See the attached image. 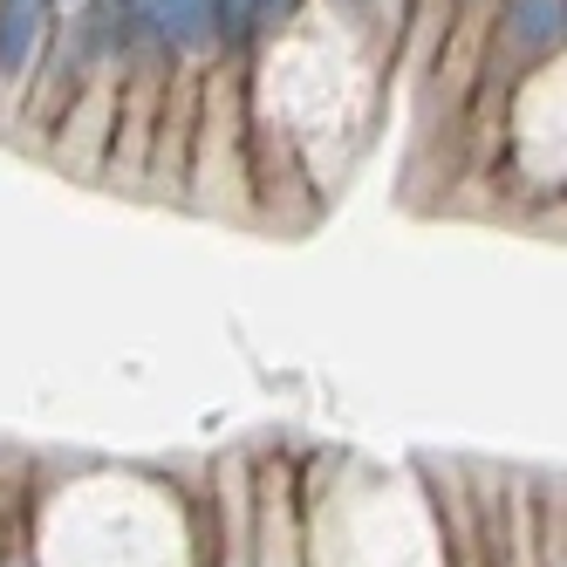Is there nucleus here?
Listing matches in <instances>:
<instances>
[{
  "instance_id": "1",
  "label": "nucleus",
  "mask_w": 567,
  "mask_h": 567,
  "mask_svg": "<svg viewBox=\"0 0 567 567\" xmlns=\"http://www.w3.org/2000/svg\"><path fill=\"white\" fill-rule=\"evenodd\" d=\"M567 34V0H499V34L485 69H547Z\"/></svg>"
},
{
  "instance_id": "2",
  "label": "nucleus",
  "mask_w": 567,
  "mask_h": 567,
  "mask_svg": "<svg viewBox=\"0 0 567 567\" xmlns=\"http://www.w3.org/2000/svg\"><path fill=\"white\" fill-rule=\"evenodd\" d=\"M137 21L157 49L178 69L192 62H219V34H213V0H137Z\"/></svg>"
},
{
  "instance_id": "3",
  "label": "nucleus",
  "mask_w": 567,
  "mask_h": 567,
  "mask_svg": "<svg viewBox=\"0 0 567 567\" xmlns=\"http://www.w3.org/2000/svg\"><path fill=\"white\" fill-rule=\"evenodd\" d=\"M49 28H55V0H0V96H21L34 83Z\"/></svg>"
},
{
  "instance_id": "4",
  "label": "nucleus",
  "mask_w": 567,
  "mask_h": 567,
  "mask_svg": "<svg viewBox=\"0 0 567 567\" xmlns=\"http://www.w3.org/2000/svg\"><path fill=\"white\" fill-rule=\"evenodd\" d=\"M301 14V0H254V21H260V42H267V34H280V28H288Z\"/></svg>"
},
{
  "instance_id": "5",
  "label": "nucleus",
  "mask_w": 567,
  "mask_h": 567,
  "mask_svg": "<svg viewBox=\"0 0 567 567\" xmlns=\"http://www.w3.org/2000/svg\"><path fill=\"white\" fill-rule=\"evenodd\" d=\"M55 8H62V0H55ZM69 8H83V0H69Z\"/></svg>"
}]
</instances>
